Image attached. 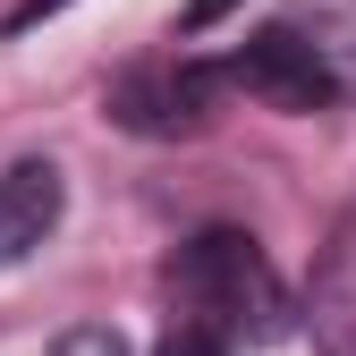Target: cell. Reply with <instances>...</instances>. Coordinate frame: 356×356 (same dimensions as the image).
Returning a JSON list of instances; mask_svg holds the SVG:
<instances>
[{"mask_svg": "<svg viewBox=\"0 0 356 356\" xmlns=\"http://www.w3.org/2000/svg\"><path fill=\"white\" fill-rule=\"evenodd\" d=\"M51 356H127V339H119L111 323H76V331H60Z\"/></svg>", "mask_w": 356, "mask_h": 356, "instance_id": "5b68a950", "label": "cell"}, {"mask_svg": "<svg viewBox=\"0 0 356 356\" xmlns=\"http://www.w3.org/2000/svg\"><path fill=\"white\" fill-rule=\"evenodd\" d=\"M229 85H246L263 111H289V119L331 111V94H339L331 60H323L297 26H263L254 42H238V51H229Z\"/></svg>", "mask_w": 356, "mask_h": 356, "instance_id": "7a4b0ae2", "label": "cell"}, {"mask_svg": "<svg viewBox=\"0 0 356 356\" xmlns=\"http://www.w3.org/2000/svg\"><path fill=\"white\" fill-rule=\"evenodd\" d=\"M153 356H220V339H204V331H170Z\"/></svg>", "mask_w": 356, "mask_h": 356, "instance_id": "52a82bcc", "label": "cell"}, {"mask_svg": "<svg viewBox=\"0 0 356 356\" xmlns=\"http://www.w3.org/2000/svg\"><path fill=\"white\" fill-rule=\"evenodd\" d=\"M229 9H238V0H187V9H178V34H204V26H220Z\"/></svg>", "mask_w": 356, "mask_h": 356, "instance_id": "8992f818", "label": "cell"}, {"mask_svg": "<svg viewBox=\"0 0 356 356\" xmlns=\"http://www.w3.org/2000/svg\"><path fill=\"white\" fill-rule=\"evenodd\" d=\"M111 119L136 127V136H195L212 119V76L187 60H145L111 85Z\"/></svg>", "mask_w": 356, "mask_h": 356, "instance_id": "3957f363", "label": "cell"}, {"mask_svg": "<svg viewBox=\"0 0 356 356\" xmlns=\"http://www.w3.org/2000/svg\"><path fill=\"white\" fill-rule=\"evenodd\" d=\"M60 212H68L60 161H9V170H0V272L26 263L42 238L60 229Z\"/></svg>", "mask_w": 356, "mask_h": 356, "instance_id": "277c9868", "label": "cell"}, {"mask_svg": "<svg viewBox=\"0 0 356 356\" xmlns=\"http://www.w3.org/2000/svg\"><path fill=\"white\" fill-rule=\"evenodd\" d=\"M170 280H178V305H187V331L204 339H280L289 331V289L280 272L263 263V246L246 229H204L178 246L170 263Z\"/></svg>", "mask_w": 356, "mask_h": 356, "instance_id": "6da1fadb", "label": "cell"}]
</instances>
